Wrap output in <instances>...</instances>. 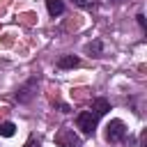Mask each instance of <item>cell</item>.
Wrapping results in <instances>:
<instances>
[{
    "instance_id": "obj_1",
    "label": "cell",
    "mask_w": 147,
    "mask_h": 147,
    "mask_svg": "<svg viewBox=\"0 0 147 147\" xmlns=\"http://www.w3.org/2000/svg\"><path fill=\"white\" fill-rule=\"evenodd\" d=\"M126 124L122 122V119H110L108 124H106V131H103V138H106V142H110V145H115V142H122L124 138H126Z\"/></svg>"
},
{
    "instance_id": "obj_2",
    "label": "cell",
    "mask_w": 147,
    "mask_h": 147,
    "mask_svg": "<svg viewBox=\"0 0 147 147\" xmlns=\"http://www.w3.org/2000/svg\"><path fill=\"white\" fill-rule=\"evenodd\" d=\"M96 124H99V115H94L92 110H80L76 115V126L83 131V136H92L96 131Z\"/></svg>"
},
{
    "instance_id": "obj_3",
    "label": "cell",
    "mask_w": 147,
    "mask_h": 147,
    "mask_svg": "<svg viewBox=\"0 0 147 147\" xmlns=\"http://www.w3.org/2000/svg\"><path fill=\"white\" fill-rule=\"evenodd\" d=\"M37 76H32L30 80H25V85H21L18 90H16V101L18 103H30L32 101V96H34V92H37Z\"/></svg>"
},
{
    "instance_id": "obj_4",
    "label": "cell",
    "mask_w": 147,
    "mask_h": 147,
    "mask_svg": "<svg viewBox=\"0 0 147 147\" xmlns=\"http://www.w3.org/2000/svg\"><path fill=\"white\" fill-rule=\"evenodd\" d=\"M55 142L60 147H83V140L71 131V129H62L57 136H55Z\"/></svg>"
},
{
    "instance_id": "obj_5",
    "label": "cell",
    "mask_w": 147,
    "mask_h": 147,
    "mask_svg": "<svg viewBox=\"0 0 147 147\" xmlns=\"http://www.w3.org/2000/svg\"><path fill=\"white\" fill-rule=\"evenodd\" d=\"M94 115H99V117H103L108 110H110V101L108 99H103V96H99V99H94L92 101V108H90Z\"/></svg>"
},
{
    "instance_id": "obj_6",
    "label": "cell",
    "mask_w": 147,
    "mask_h": 147,
    "mask_svg": "<svg viewBox=\"0 0 147 147\" xmlns=\"http://www.w3.org/2000/svg\"><path fill=\"white\" fill-rule=\"evenodd\" d=\"M78 64H80V60H78L76 55H62V57L55 62L57 69H74V67H78Z\"/></svg>"
},
{
    "instance_id": "obj_7",
    "label": "cell",
    "mask_w": 147,
    "mask_h": 147,
    "mask_svg": "<svg viewBox=\"0 0 147 147\" xmlns=\"http://www.w3.org/2000/svg\"><path fill=\"white\" fill-rule=\"evenodd\" d=\"M46 9L51 16H60L64 14V0H46Z\"/></svg>"
},
{
    "instance_id": "obj_8",
    "label": "cell",
    "mask_w": 147,
    "mask_h": 147,
    "mask_svg": "<svg viewBox=\"0 0 147 147\" xmlns=\"http://www.w3.org/2000/svg\"><path fill=\"white\" fill-rule=\"evenodd\" d=\"M85 51H87V53H92L94 57H99V55L103 53V44H101V39H94V41H90V44L85 46Z\"/></svg>"
},
{
    "instance_id": "obj_9",
    "label": "cell",
    "mask_w": 147,
    "mask_h": 147,
    "mask_svg": "<svg viewBox=\"0 0 147 147\" xmlns=\"http://www.w3.org/2000/svg\"><path fill=\"white\" fill-rule=\"evenodd\" d=\"M14 133H16V124L14 122H2L0 124V136L2 138H11Z\"/></svg>"
},
{
    "instance_id": "obj_10",
    "label": "cell",
    "mask_w": 147,
    "mask_h": 147,
    "mask_svg": "<svg viewBox=\"0 0 147 147\" xmlns=\"http://www.w3.org/2000/svg\"><path fill=\"white\" fill-rule=\"evenodd\" d=\"M74 5H78V7H83V9H92V7H96V0H71Z\"/></svg>"
},
{
    "instance_id": "obj_11",
    "label": "cell",
    "mask_w": 147,
    "mask_h": 147,
    "mask_svg": "<svg viewBox=\"0 0 147 147\" xmlns=\"http://www.w3.org/2000/svg\"><path fill=\"white\" fill-rule=\"evenodd\" d=\"M25 147H41V142H39V138L30 136V138H28V142H25Z\"/></svg>"
},
{
    "instance_id": "obj_12",
    "label": "cell",
    "mask_w": 147,
    "mask_h": 147,
    "mask_svg": "<svg viewBox=\"0 0 147 147\" xmlns=\"http://www.w3.org/2000/svg\"><path fill=\"white\" fill-rule=\"evenodd\" d=\"M136 18H138V23H140V28H142V30H145V16H142V14H138V16H136Z\"/></svg>"
},
{
    "instance_id": "obj_13",
    "label": "cell",
    "mask_w": 147,
    "mask_h": 147,
    "mask_svg": "<svg viewBox=\"0 0 147 147\" xmlns=\"http://www.w3.org/2000/svg\"><path fill=\"white\" fill-rule=\"evenodd\" d=\"M117 2H119V0H117Z\"/></svg>"
}]
</instances>
